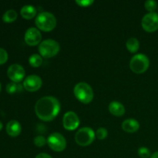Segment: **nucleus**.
Returning <instances> with one entry per match:
<instances>
[{
  "label": "nucleus",
  "instance_id": "f257e3e1",
  "mask_svg": "<svg viewBox=\"0 0 158 158\" xmlns=\"http://www.w3.org/2000/svg\"><path fill=\"white\" fill-rule=\"evenodd\" d=\"M60 110V101L51 96H46L39 99L35 105V114L43 121H51L55 119Z\"/></svg>",
  "mask_w": 158,
  "mask_h": 158
},
{
  "label": "nucleus",
  "instance_id": "f03ea898",
  "mask_svg": "<svg viewBox=\"0 0 158 158\" xmlns=\"http://www.w3.org/2000/svg\"><path fill=\"white\" fill-rule=\"evenodd\" d=\"M35 23L39 30L50 32L56 26V19L51 12H42L35 18Z\"/></svg>",
  "mask_w": 158,
  "mask_h": 158
},
{
  "label": "nucleus",
  "instance_id": "7ed1b4c3",
  "mask_svg": "<svg viewBox=\"0 0 158 158\" xmlns=\"http://www.w3.org/2000/svg\"><path fill=\"white\" fill-rule=\"evenodd\" d=\"M73 94L76 98L84 104H88L94 99V91L92 87L84 82L79 83L74 86Z\"/></svg>",
  "mask_w": 158,
  "mask_h": 158
},
{
  "label": "nucleus",
  "instance_id": "20e7f679",
  "mask_svg": "<svg viewBox=\"0 0 158 158\" xmlns=\"http://www.w3.org/2000/svg\"><path fill=\"white\" fill-rule=\"evenodd\" d=\"M150 66L149 58L144 54H137L131 58L130 68L134 73L141 74L146 72Z\"/></svg>",
  "mask_w": 158,
  "mask_h": 158
},
{
  "label": "nucleus",
  "instance_id": "39448f33",
  "mask_svg": "<svg viewBox=\"0 0 158 158\" xmlns=\"http://www.w3.org/2000/svg\"><path fill=\"white\" fill-rule=\"evenodd\" d=\"M60 44L53 40H46L41 42L39 46L40 56L44 58H52L60 52Z\"/></svg>",
  "mask_w": 158,
  "mask_h": 158
},
{
  "label": "nucleus",
  "instance_id": "423d86ee",
  "mask_svg": "<svg viewBox=\"0 0 158 158\" xmlns=\"http://www.w3.org/2000/svg\"><path fill=\"white\" fill-rule=\"evenodd\" d=\"M95 132L89 127H83L79 130L75 134V141L80 146L86 147L94 142Z\"/></svg>",
  "mask_w": 158,
  "mask_h": 158
},
{
  "label": "nucleus",
  "instance_id": "0eeeda50",
  "mask_svg": "<svg viewBox=\"0 0 158 158\" xmlns=\"http://www.w3.org/2000/svg\"><path fill=\"white\" fill-rule=\"evenodd\" d=\"M47 143L54 151L61 152L66 149V140L60 133H52L47 138Z\"/></svg>",
  "mask_w": 158,
  "mask_h": 158
},
{
  "label": "nucleus",
  "instance_id": "6e6552de",
  "mask_svg": "<svg viewBox=\"0 0 158 158\" xmlns=\"http://www.w3.org/2000/svg\"><path fill=\"white\" fill-rule=\"evenodd\" d=\"M141 26L146 32H156L158 29V14L157 12L146 14L141 20Z\"/></svg>",
  "mask_w": 158,
  "mask_h": 158
},
{
  "label": "nucleus",
  "instance_id": "1a4fd4ad",
  "mask_svg": "<svg viewBox=\"0 0 158 158\" xmlns=\"http://www.w3.org/2000/svg\"><path fill=\"white\" fill-rule=\"evenodd\" d=\"M25 73L24 68L19 64H12L8 68V77L14 83H19L24 79Z\"/></svg>",
  "mask_w": 158,
  "mask_h": 158
},
{
  "label": "nucleus",
  "instance_id": "9d476101",
  "mask_svg": "<svg viewBox=\"0 0 158 158\" xmlns=\"http://www.w3.org/2000/svg\"><path fill=\"white\" fill-rule=\"evenodd\" d=\"M63 127L67 131H74L80 125V119L77 114L73 111H69L63 115Z\"/></svg>",
  "mask_w": 158,
  "mask_h": 158
},
{
  "label": "nucleus",
  "instance_id": "9b49d317",
  "mask_svg": "<svg viewBox=\"0 0 158 158\" xmlns=\"http://www.w3.org/2000/svg\"><path fill=\"white\" fill-rule=\"evenodd\" d=\"M24 40L26 44L29 46H36L39 43H40L42 40L41 32L36 28H29L25 32Z\"/></svg>",
  "mask_w": 158,
  "mask_h": 158
},
{
  "label": "nucleus",
  "instance_id": "f8f14e48",
  "mask_svg": "<svg viewBox=\"0 0 158 158\" xmlns=\"http://www.w3.org/2000/svg\"><path fill=\"white\" fill-rule=\"evenodd\" d=\"M43 84V80L39 76H28L23 82V87L29 92H35L40 89Z\"/></svg>",
  "mask_w": 158,
  "mask_h": 158
},
{
  "label": "nucleus",
  "instance_id": "ddd939ff",
  "mask_svg": "<svg viewBox=\"0 0 158 158\" xmlns=\"http://www.w3.org/2000/svg\"><path fill=\"white\" fill-rule=\"evenodd\" d=\"M22 131V127L19 122L17 120H10L6 125V132L11 137H17L20 134Z\"/></svg>",
  "mask_w": 158,
  "mask_h": 158
},
{
  "label": "nucleus",
  "instance_id": "4468645a",
  "mask_svg": "<svg viewBox=\"0 0 158 158\" xmlns=\"http://www.w3.org/2000/svg\"><path fill=\"white\" fill-rule=\"evenodd\" d=\"M122 129L127 133L137 132L140 128V123L134 119H127L122 123Z\"/></svg>",
  "mask_w": 158,
  "mask_h": 158
},
{
  "label": "nucleus",
  "instance_id": "2eb2a0df",
  "mask_svg": "<svg viewBox=\"0 0 158 158\" xmlns=\"http://www.w3.org/2000/svg\"><path fill=\"white\" fill-rule=\"evenodd\" d=\"M110 113L116 117H121L125 114V108L121 103L117 101L111 102L108 106Z\"/></svg>",
  "mask_w": 158,
  "mask_h": 158
},
{
  "label": "nucleus",
  "instance_id": "dca6fc26",
  "mask_svg": "<svg viewBox=\"0 0 158 158\" xmlns=\"http://www.w3.org/2000/svg\"><path fill=\"white\" fill-rule=\"evenodd\" d=\"M36 9L32 5H26V6H23L20 10V14H21L22 17L26 19H31L34 18L36 15Z\"/></svg>",
  "mask_w": 158,
  "mask_h": 158
},
{
  "label": "nucleus",
  "instance_id": "f3484780",
  "mask_svg": "<svg viewBox=\"0 0 158 158\" xmlns=\"http://www.w3.org/2000/svg\"><path fill=\"white\" fill-rule=\"evenodd\" d=\"M126 46L129 52L134 53V52H137L138 51L139 48H140V43H139L137 39L131 37L127 41Z\"/></svg>",
  "mask_w": 158,
  "mask_h": 158
},
{
  "label": "nucleus",
  "instance_id": "a211bd4d",
  "mask_svg": "<svg viewBox=\"0 0 158 158\" xmlns=\"http://www.w3.org/2000/svg\"><path fill=\"white\" fill-rule=\"evenodd\" d=\"M17 12L16 11L13 9H9L5 12V13L2 15V20L6 23H12L14 22L17 19Z\"/></svg>",
  "mask_w": 158,
  "mask_h": 158
},
{
  "label": "nucleus",
  "instance_id": "6ab92c4d",
  "mask_svg": "<svg viewBox=\"0 0 158 158\" xmlns=\"http://www.w3.org/2000/svg\"><path fill=\"white\" fill-rule=\"evenodd\" d=\"M29 63L32 67H40L43 63V58L39 54H32L29 58Z\"/></svg>",
  "mask_w": 158,
  "mask_h": 158
},
{
  "label": "nucleus",
  "instance_id": "aec40b11",
  "mask_svg": "<svg viewBox=\"0 0 158 158\" xmlns=\"http://www.w3.org/2000/svg\"><path fill=\"white\" fill-rule=\"evenodd\" d=\"M23 90V86L19 83H14V82H12V83H8L7 86H6V91H7L8 94H15V93H19Z\"/></svg>",
  "mask_w": 158,
  "mask_h": 158
},
{
  "label": "nucleus",
  "instance_id": "412c9836",
  "mask_svg": "<svg viewBox=\"0 0 158 158\" xmlns=\"http://www.w3.org/2000/svg\"><path fill=\"white\" fill-rule=\"evenodd\" d=\"M144 7L148 12H154V11L158 7L157 2L156 1H154V0H148V1L145 2Z\"/></svg>",
  "mask_w": 158,
  "mask_h": 158
},
{
  "label": "nucleus",
  "instance_id": "4be33fe9",
  "mask_svg": "<svg viewBox=\"0 0 158 158\" xmlns=\"http://www.w3.org/2000/svg\"><path fill=\"white\" fill-rule=\"evenodd\" d=\"M137 154H138L139 157L141 158H149L151 157V151L145 147H141L139 148L137 151Z\"/></svg>",
  "mask_w": 158,
  "mask_h": 158
},
{
  "label": "nucleus",
  "instance_id": "5701e85b",
  "mask_svg": "<svg viewBox=\"0 0 158 158\" xmlns=\"http://www.w3.org/2000/svg\"><path fill=\"white\" fill-rule=\"evenodd\" d=\"M108 135V132L106 128L100 127L95 132V136L98 140H104Z\"/></svg>",
  "mask_w": 158,
  "mask_h": 158
},
{
  "label": "nucleus",
  "instance_id": "b1692460",
  "mask_svg": "<svg viewBox=\"0 0 158 158\" xmlns=\"http://www.w3.org/2000/svg\"><path fill=\"white\" fill-rule=\"evenodd\" d=\"M47 143V140L43 136H37L34 138V144L36 147L41 148Z\"/></svg>",
  "mask_w": 158,
  "mask_h": 158
},
{
  "label": "nucleus",
  "instance_id": "393cba45",
  "mask_svg": "<svg viewBox=\"0 0 158 158\" xmlns=\"http://www.w3.org/2000/svg\"><path fill=\"white\" fill-rule=\"evenodd\" d=\"M8 60V53L4 49L0 48V65L4 64Z\"/></svg>",
  "mask_w": 158,
  "mask_h": 158
},
{
  "label": "nucleus",
  "instance_id": "a878e982",
  "mask_svg": "<svg viewBox=\"0 0 158 158\" xmlns=\"http://www.w3.org/2000/svg\"><path fill=\"white\" fill-rule=\"evenodd\" d=\"M94 2L93 0H77L76 3L81 7H89L91 5L94 4Z\"/></svg>",
  "mask_w": 158,
  "mask_h": 158
},
{
  "label": "nucleus",
  "instance_id": "bb28decb",
  "mask_svg": "<svg viewBox=\"0 0 158 158\" xmlns=\"http://www.w3.org/2000/svg\"><path fill=\"white\" fill-rule=\"evenodd\" d=\"M35 158H52L50 155L46 154V153H41V154H39Z\"/></svg>",
  "mask_w": 158,
  "mask_h": 158
},
{
  "label": "nucleus",
  "instance_id": "cd10ccee",
  "mask_svg": "<svg viewBox=\"0 0 158 158\" xmlns=\"http://www.w3.org/2000/svg\"><path fill=\"white\" fill-rule=\"evenodd\" d=\"M151 158H158V151H157V152H155V153H154L153 154H151Z\"/></svg>",
  "mask_w": 158,
  "mask_h": 158
},
{
  "label": "nucleus",
  "instance_id": "c85d7f7f",
  "mask_svg": "<svg viewBox=\"0 0 158 158\" xmlns=\"http://www.w3.org/2000/svg\"><path fill=\"white\" fill-rule=\"evenodd\" d=\"M2 122L0 121V131L2 130Z\"/></svg>",
  "mask_w": 158,
  "mask_h": 158
},
{
  "label": "nucleus",
  "instance_id": "c756f323",
  "mask_svg": "<svg viewBox=\"0 0 158 158\" xmlns=\"http://www.w3.org/2000/svg\"><path fill=\"white\" fill-rule=\"evenodd\" d=\"M0 91H1V83H0Z\"/></svg>",
  "mask_w": 158,
  "mask_h": 158
}]
</instances>
